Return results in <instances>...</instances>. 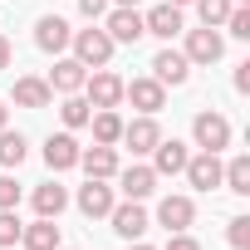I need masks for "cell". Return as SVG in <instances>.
Returning <instances> with one entry per match:
<instances>
[{
    "instance_id": "60d3db41",
    "label": "cell",
    "mask_w": 250,
    "mask_h": 250,
    "mask_svg": "<svg viewBox=\"0 0 250 250\" xmlns=\"http://www.w3.org/2000/svg\"><path fill=\"white\" fill-rule=\"evenodd\" d=\"M59 250H64V245H59Z\"/></svg>"
},
{
    "instance_id": "5b68a950",
    "label": "cell",
    "mask_w": 250,
    "mask_h": 250,
    "mask_svg": "<svg viewBox=\"0 0 250 250\" xmlns=\"http://www.w3.org/2000/svg\"><path fill=\"white\" fill-rule=\"evenodd\" d=\"M191 64H216L221 54H226V40H221V30H211V25H201V30H187V49H182Z\"/></svg>"
},
{
    "instance_id": "d6986e66",
    "label": "cell",
    "mask_w": 250,
    "mask_h": 250,
    "mask_svg": "<svg viewBox=\"0 0 250 250\" xmlns=\"http://www.w3.org/2000/svg\"><path fill=\"white\" fill-rule=\"evenodd\" d=\"M143 30L157 35V40L182 35V5H157V10H147V15H143Z\"/></svg>"
},
{
    "instance_id": "4fadbf2b",
    "label": "cell",
    "mask_w": 250,
    "mask_h": 250,
    "mask_svg": "<svg viewBox=\"0 0 250 250\" xmlns=\"http://www.w3.org/2000/svg\"><path fill=\"white\" fill-rule=\"evenodd\" d=\"M191 221H196V201H191V196H162L157 226H167V235H172V230H187Z\"/></svg>"
},
{
    "instance_id": "8fae6325",
    "label": "cell",
    "mask_w": 250,
    "mask_h": 250,
    "mask_svg": "<svg viewBox=\"0 0 250 250\" xmlns=\"http://www.w3.org/2000/svg\"><path fill=\"white\" fill-rule=\"evenodd\" d=\"M69 40H74V30H69V20H64V15H44V20L35 25V44H40L44 54H64V49H69Z\"/></svg>"
},
{
    "instance_id": "d4e9b609",
    "label": "cell",
    "mask_w": 250,
    "mask_h": 250,
    "mask_svg": "<svg viewBox=\"0 0 250 250\" xmlns=\"http://www.w3.org/2000/svg\"><path fill=\"white\" fill-rule=\"evenodd\" d=\"M59 118H64V128L74 133V128H88L93 108H88V98H79V93H64V103H59Z\"/></svg>"
},
{
    "instance_id": "7a4b0ae2",
    "label": "cell",
    "mask_w": 250,
    "mask_h": 250,
    "mask_svg": "<svg viewBox=\"0 0 250 250\" xmlns=\"http://www.w3.org/2000/svg\"><path fill=\"white\" fill-rule=\"evenodd\" d=\"M191 138H196L201 152L230 147V118H221V113H196V118H191Z\"/></svg>"
},
{
    "instance_id": "ac0fdd59",
    "label": "cell",
    "mask_w": 250,
    "mask_h": 250,
    "mask_svg": "<svg viewBox=\"0 0 250 250\" xmlns=\"http://www.w3.org/2000/svg\"><path fill=\"white\" fill-rule=\"evenodd\" d=\"M79 167H83L88 177H103V182H108V177H118V152H113L108 143H93V147L79 152Z\"/></svg>"
},
{
    "instance_id": "484cf974",
    "label": "cell",
    "mask_w": 250,
    "mask_h": 250,
    "mask_svg": "<svg viewBox=\"0 0 250 250\" xmlns=\"http://www.w3.org/2000/svg\"><path fill=\"white\" fill-rule=\"evenodd\" d=\"M20 162H25V138L10 133V128H0V167H10V172H15Z\"/></svg>"
},
{
    "instance_id": "836d02e7",
    "label": "cell",
    "mask_w": 250,
    "mask_h": 250,
    "mask_svg": "<svg viewBox=\"0 0 250 250\" xmlns=\"http://www.w3.org/2000/svg\"><path fill=\"white\" fill-rule=\"evenodd\" d=\"M10 59H15V44H10L5 35H0V69H10Z\"/></svg>"
},
{
    "instance_id": "603a6c76",
    "label": "cell",
    "mask_w": 250,
    "mask_h": 250,
    "mask_svg": "<svg viewBox=\"0 0 250 250\" xmlns=\"http://www.w3.org/2000/svg\"><path fill=\"white\" fill-rule=\"evenodd\" d=\"M221 182H226V191L250 196V157H245V152H240V157H230V162L221 167Z\"/></svg>"
},
{
    "instance_id": "2e32d148",
    "label": "cell",
    "mask_w": 250,
    "mask_h": 250,
    "mask_svg": "<svg viewBox=\"0 0 250 250\" xmlns=\"http://www.w3.org/2000/svg\"><path fill=\"white\" fill-rule=\"evenodd\" d=\"M187 182L196 187V191H211V187H221V157L216 152H201V157H187Z\"/></svg>"
},
{
    "instance_id": "7c38bea8",
    "label": "cell",
    "mask_w": 250,
    "mask_h": 250,
    "mask_svg": "<svg viewBox=\"0 0 250 250\" xmlns=\"http://www.w3.org/2000/svg\"><path fill=\"white\" fill-rule=\"evenodd\" d=\"M79 138L74 133H49V143H44V162H49V172H69V167H79Z\"/></svg>"
},
{
    "instance_id": "1f68e13d",
    "label": "cell",
    "mask_w": 250,
    "mask_h": 250,
    "mask_svg": "<svg viewBox=\"0 0 250 250\" xmlns=\"http://www.w3.org/2000/svg\"><path fill=\"white\" fill-rule=\"evenodd\" d=\"M162 250H201V240H191L187 230H172V240H167Z\"/></svg>"
},
{
    "instance_id": "e575fe53",
    "label": "cell",
    "mask_w": 250,
    "mask_h": 250,
    "mask_svg": "<svg viewBox=\"0 0 250 250\" xmlns=\"http://www.w3.org/2000/svg\"><path fill=\"white\" fill-rule=\"evenodd\" d=\"M235 88H240V93H250V64H240V69H235Z\"/></svg>"
},
{
    "instance_id": "e0dca14e",
    "label": "cell",
    "mask_w": 250,
    "mask_h": 250,
    "mask_svg": "<svg viewBox=\"0 0 250 250\" xmlns=\"http://www.w3.org/2000/svg\"><path fill=\"white\" fill-rule=\"evenodd\" d=\"M83 79H88V69H83L79 59H54V69H49V79H44V83H49L54 93H79V88H83Z\"/></svg>"
},
{
    "instance_id": "d6a6232c",
    "label": "cell",
    "mask_w": 250,
    "mask_h": 250,
    "mask_svg": "<svg viewBox=\"0 0 250 250\" xmlns=\"http://www.w3.org/2000/svg\"><path fill=\"white\" fill-rule=\"evenodd\" d=\"M108 5H113V0H79V10H83L88 20H98V15H108Z\"/></svg>"
},
{
    "instance_id": "3957f363",
    "label": "cell",
    "mask_w": 250,
    "mask_h": 250,
    "mask_svg": "<svg viewBox=\"0 0 250 250\" xmlns=\"http://www.w3.org/2000/svg\"><path fill=\"white\" fill-rule=\"evenodd\" d=\"M103 30H108V40H113V44H138V40L147 35V30H143V15H138V5H113Z\"/></svg>"
},
{
    "instance_id": "8d00e7d4",
    "label": "cell",
    "mask_w": 250,
    "mask_h": 250,
    "mask_svg": "<svg viewBox=\"0 0 250 250\" xmlns=\"http://www.w3.org/2000/svg\"><path fill=\"white\" fill-rule=\"evenodd\" d=\"M128 250H152V245H143V240H128Z\"/></svg>"
},
{
    "instance_id": "83f0119b",
    "label": "cell",
    "mask_w": 250,
    "mask_h": 250,
    "mask_svg": "<svg viewBox=\"0 0 250 250\" xmlns=\"http://www.w3.org/2000/svg\"><path fill=\"white\" fill-rule=\"evenodd\" d=\"M20 216L15 211H0V250H15V240H20Z\"/></svg>"
},
{
    "instance_id": "30bf717a",
    "label": "cell",
    "mask_w": 250,
    "mask_h": 250,
    "mask_svg": "<svg viewBox=\"0 0 250 250\" xmlns=\"http://www.w3.org/2000/svg\"><path fill=\"white\" fill-rule=\"evenodd\" d=\"M108 216H113V230H118L123 240H143V235H147V226H152V221H147V211H143V201H123V206H113Z\"/></svg>"
},
{
    "instance_id": "d590c367",
    "label": "cell",
    "mask_w": 250,
    "mask_h": 250,
    "mask_svg": "<svg viewBox=\"0 0 250 250\" xmlns=\"http://www.w3.org/2000/svg\"><path fill=\"white\" fill-rule=\"evenodd\" d=\"M5 123H10V108H5V103H0V128H5Z\"/></svg>"
},
{
    "instance_id": "6da1fadb",
    "label": "cell",
    "mask_w": 250,
    "mask_h": 250,
    "mask_svg": "<svg viewBox=\"0 0 250 250\" xmlns=\"http://www.w3.org/2000/svg\"><path fill=\"white\" fill-rule=\"evenodd\" d=\"M69 44H74V59H79L83 69H103V64L113 59V49H118V44L108 40V30H74Z\"/></svg>"
},
{
    "instance_id": "9c48e42d",
    "label": "cell",
    "mask_w": 250,
    "mask_h": 250,
    "mask_svg": "<svg viewBox=\"0 0 250 250\" xmlns=\"http://www.w3.org/2000/svg\"><path fill=\"white\" fill-rule=\"evenodd\" d=\"M118 201H113V187L103 182V177H88L83 187H79V211L88 216V221H98V216H108Z\"/></svg>"
},
{
    "instance_id": "8992f818",
    "label": "cell",
    "mask_w": 250,
    "mask_h": 250,
    "mask_svg": "<svg viewBox=\"0 0 250 250\" xmlns=\"http://www.w3.org/2000/svg\"><path fill=\"white\" fill-rule=\"evenodd\" d=\"M152 79H157L162 88H167V83L177 88V83H187V79H191V59H187L182 49H172V44H167V49H157V59H152Z\"/></svg>"
},
{
    "instance_id": "cb8c5ba5",
    "label": "cell",
    "mask_w": 250,
    "mask_h": 250,
    "mask_svg": "<svg viewBox=\"0 0 250 250\" xmlns=\"http://www.w3.org/2000/svg\"><path fill=\"white\" fill-rule=\"evenodd\" d=\"M88 123H93V143H108V147H113V143L123 138V118H118V108H98Z\"/></svg>"
},
{
    "instance_id": "ab89813d",
    "label": "cell",
    "mask_w": 250,
    "mask_h": 250,
    "mask_svg": "<svg viewBox=\"0 0 250 250\" xmlns=\"http://www.w3.org/2000/svg\"><path fill=\"white\" fill-rule=\"evenodd\" d=\"M230 5H250V0H230Z\"/></svg>"
},
{
    "instance_id": "7402d4cb",
    "label": "cell",
    "mask_w": 250,
    "mask_h": 250,
    "mask_svg": "<svg viewBox=\"0 0 250 250\" xmlns=\"http://www.w3.org/2000/svg\"><path fill=\"white\" fill-rule=\"evenodd\" d=\"M69 206V191L59 187V182H44V187H35V211L40 216H49V221H59V211Z\"/></svg>"
},
{
    "instance_id": "52a82bcc",
    "label": "cell",
    "mask_w": 250,
    "mask_h": 250,
    "mask_svg": "<svg viewBox=\"0 0 250 250\" xmlns=\"http://www.w3.org/2000/svg\"><path fill=\"white\" fill-rule=\"evenodd\" d=\"M83 88H88V108H118L123 103V79L108 69H93L83 79Z\"/></svg>"
},
{
    "instance_id": "f546056e",
    "label": "cell",
    "mask_w": 250,
    "mask_h": 250,
    "mask_svg": "<svg viewBox=\"0 0 250 250\" xmlns=\"http://www.w3.org/2000/svg\"><path fill=\"white\" fill-rule=\"evenodd\" d=\"M20 206V182L5 172V177H0V211H15Z\"/></svg>"
},
{
    "instance_id": "5bb4252c",
    "label": "cell",
    "mask_w": 250,
    "mask_h": 250,
    "mask_svg": "<svg viewBox=\"0 0 250 250\" xmlns=\"http://www.w3.org/2000/svg\"><path fill=\"white\" fill-rule=\"evenodd\" d=\"M118 182H123V196H128V201H147V196L157 191V172H152V167H143V162L123 167V172H118Z\"/></svg>"
},
{
    "instance_id": "74e56055",
    "label": "cell",
    "mask_w": 250,
    "mask_h": 250,
    "mask_svg": "<svg viewBox=\"0 0 250 250\" xmlns=\"http://www.w3.org/2000/svg\"><path fill=\"white\" fill-rule=\"evenodd\" d=\"M113 5H138V0H113Z\"/></svg>"
},
{
    "instance_id": "ba28073f",
    "label": "cell",
    "mask_w": 250,
    "mask_h": 250,
    "mask_svg": "<svg viewBox=\"0 0 250 250\" xmlns=\"http://www.w3.org/2000/svg\"><path fill=\"white\" fill-rule=\"evenodd\" d=\"M123 98H128L138 113H152V118H157V108L167 103V88H162V83L147 74V79H133V83H123Z\"/></svg>"
},
{
    "instance_id": "9a60e30c",
    "label": "cell",
    "mask_w": 250,
    "mask_h": 250,
    "mask_svg": "<svg viewBox=\"0 0 250 250\" xmlns=\"http://www.w3.org/2000/svg\"><path fill=\"white\" fill-rule=\"evenodd\" d=\"M187 157H191V152H187V143L162 138V143L152 147V172H157V177H177V172L187 167Z\"/></svg>"
},
{
    "instance_id": "4316f807",
    "label": "cell",
    "mask_w": 250,
    "mask_h": 250,
    "mask_svg": "<svg viewBox=\"0 0 250 250\" xmlns=\"http://www.w3.org/2000/svg\"><path fill=\"white\" fill-rule=\"evenodd\" d=\"M191 5L201 10V25H211V30H221V25H226V15L235 10L230 0H191Z\"/></svg>"
},
{
    "instance_id": "4dcf8cb0",
    "label": "cell",
    "mask_w": 250,
    "mask_h": 250,
    "mask_svg": "<svg viewBox=\"0 0 250 250\" xmlns=\"http://www.w3.org/2000/svg\"><path fill=\"white\" fill-rule=\"evenodd\" d=\"M226 235H230V245H235V250H250V216H235Z\"/></svg>"
},
{
    "instance_id": "277c9868",
    "label": "cell",
    "mask_w": 250,
    "mask_h": 250,
    "mask_svg": "<svg viewBox=\"0 0 250 250\" xmlns=\"http://www.w3.org/2000/svg\"><path fill=\"white\" fill-rule=\"evenodd\" d=\"M118 143H128L133 157H147V152L162 143V128H157L152 113H143V118H133V123H123V138H118Z\"/></svg>"
},
{
    "instance_id": "ffe728a7",
    "label": "cell",
    "mask_w": 250,
    "mask_h": 250,
    "mask_svg": "<svg viewBox=\"0 0 250 250\" xmlns=\"http://www.w3.org/2000/svg\"><path fill=\"white\" fill-rule=\"evenodd\" d=\"M49 98H54V88L44 79H35V74L15 79V108H49Z\"/></svg>"
},
{
    "instance_id": "f35d334b",
    "label": "cell",
    "mask_w": 250,
    "mask_h": 250,
    "mask_svg": "<svg viewBox=\"0 0 250 250\" xmlns=\"http://www.w3.org/2000/svg\"><path fill=\"white\" fill-rule=\"evenodd\" d=\"M167 5H191V0H167Z\"/></svg>"
},
{
    "instance_id": "f1b7e54d",
    "label": "cell",
    "mask_w": 250,
    "mask_h": 250,
    "mask_svg": "<svg viewBox=\"0 0 250 250\" xmlns=\"http://www.w3.org/2000/svg\"><path fill=\"white\" fill-rule=\"evenodd\" d=\"M226 30H230L235 40H250V5H235V10L226 15Z\"/></svg>"
},
{
    "instance_id": "44dd1931",
    "label": "cell",
    "mask_w": 250,
    "mask_h": 250,
    "mask_svg": "<svg viewBox=\"0 0 250 250\" xmlns=\"http://www.w3.org/2000/svg\"><path fill=\"white\" fill-rule=\"evenodd\" d=\"M20 245H25V250H59V226H54L49 216H40L35 226L20 230Z\"/></svg>"
}]
</instances>
